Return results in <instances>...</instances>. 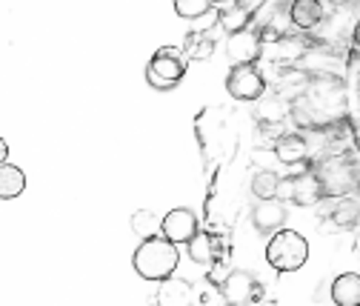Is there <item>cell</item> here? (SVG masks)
I'll list each match as a JSON object with an SVG mask.
<instances>
[{
  "label": "cell",
  "instance_id": "cell-15",
  "mask_svg": "<svg viewBox=\"0 0 360 306\" xmlns=\"http://www.w3.org/2000/svg\"><path fill=\"white\" fill-rule=\"evenodd\" d=\"M212 52H214V34H212V32L195 29V32L186 34V40H184V55H186L189 60H206V58H212Z\"/></svg>",
  "mask_w": 360,
  "mask_h": 306
},
{
  "label": "cell",
  "instance_id": "cell-4",
  "mask_svg": "<svg viewBox=\"0 0 360 306\" xmlns=\"http://www.w3.org/2000/svg\"><path fill=\"white\" fill-rule=\"evenodd\" d=\"M318 178H321V186H323L326 198H343L349 192V186H354V166L335 158V160H326L318 169Z\"/></svg>",
  "mask_w": 360,
  "mask_h": 306
},
{
  "label": "cell",
  "instance_id": "cell-11",
  "mask_svg": "<svg viewBox=\"0 0 360 306\" xmlns=\"http://www.w3.org/2000/svg\"><path fill=\"white\" fill-rule=\"evenodd\" d=\"M158 306H192V283L184 278H166L155 292Z\"/></svg>",
  "mask_w": 360,
  "mask_h": 306
},
{
  "label": "cell",
  "instance_id": "cell-8",
  "mask_svg": "<svg viewBox=\"0 0 360 306\" xmlns=\"http://www.w3.org/2000/svg\"><path fill=\"white\" fill-rule=\"evenodd\" d=\"M186 246H189V257L200 267H214L226 255V246H223V241L214 232H198Z\"/></svg>",
  "mask_w": 360,
  "mask_h": 306
},
{
  "label": "cell",
  "instance_id": "cell-23",
  "mask_svg": "<svg viewBox=\"0 0 360 306\" xmlns=\"http://www.w3.org/2000/svg\"><path fill=\"white\" fill-rule=\"evenodd\" d=\"M352 37H354V43L360 46V20H357V26H354V32H352Z\"/></svg>",
  "mask_w": 360,
  "mask_h": 306
},
{
  "label": "cell",
  "instance_id": "cell-24",
  "mask_svg": "<svg viewBox=\"0 0 360 306\" xmlns=\"http://www.w3.org/2000/svg\"><path fill=\"white\" fill-rule=\"evenodd\" d=\"M354 186H357V192H360V166H354Z\"/></svg>",
  "mask_w": 360,
  "mask_h": 306
},
{
  "label": "cell",
  "instance_id": "cell-25",
  "mask_svg": "<svg viewBox=\"0 0 360 306\" xmlns=\"http://www.w3.org/2000/svg\"><path fill=\"white\" fill-rule=\"evenodd\" d=\"M214 6H226V4H235V0H212Z\"/></svg>",
  "mask_w": 360,
  "mask_h": 306
},
{
  "label": "cell",
  "instance_id": "cell-6",
  "mask_svg": "<svg viewBox=\"0 0 360 306\" xmlns=\"http://www.w3.org/2000/svg\"><path fill=\"white\" fill-rule=\"evenodd\" d=\"M220 295L229 306H249L255 298H257V283H255V275L243 272V269H235L229 272L226 278L220 281Z\"/></svg>",
  "mask_w": 360,
  "mask_h": 306
},
{
  "label": "cell",
  "instance_id": "cell-22",
  "mask_svg": "<svg viewBox=\"0 0 360 306\" xmlns=\"http://www.w3.org/2000/svg\"><path fill=\"white\" fill-rule=\"evenodd\" d=\"M357 217H360V206H357L354 200H340L338 209H332V221H335V227H340V229L357 224Z\"/></svg>",
  "mask_w": 360,
  "mask_h": 306
},
{
  "label": "cell",
  "instance_id": "cell-1",
  "mask_svg": "<svg viewBox=\"0 0 360 306\" xmlns=\"http://www.w3.org/2000/svg\"><path fill=\"white\" fill-rule=\"evenodd\" d=\"M177 260H180L177 243H172L163 235H155V238L141 241V246L134 249L131 264H134V272L143 281H166L177 269Z\"/></svg>",
  "mask_w": 360,
  "mask_h": 306
},
{
  "label": "cell",
  "instance_id": "cell-3",
  "mask_svg": "<svg viewBox=\"0 0 360 306\" xmlns=\"http://www.w3.org/2000/svg\"><path fill=\"white\" fill-rule=\"evenodd\" d=\"M186 75V63L180 58V52L174 46H163L152 55L149 66H146V80L152 89H160V92H169L174 86L184 80Z\"/></svg>",
  "mask_w": 360,
  "mask_h": 306
},
{
  "label": "cell",
  "instance_id": "cell-12",
  "mask_svg": "<svg viewBox=\"0 0 360 306\" xmlns=\"http://www.w3.org/2000/svg\"><path fill=\"white\" fill-rule=\"evenodd\" d=\"M321 198H326V195H323L318 172H306V174H297V178H292V200L295 203L311 206V203H318Z\"/></svg>",
  "mask_w": 360,
  "mask_h": 306
},
{
  "label": "cell",
  "instance_id": "cell-7",
  "mask_svg": "<svg viewBox=\"0 0 360 306\" xmlns=\"http://www.w3.org/2000/svg\"><path fill=\"white\" fill-rule=\"evenodd\" d=\"M163 238H169L172 243H189L195 235H198V217L192 209H172L166 217H163Z\"/></svg>",
  "mask_w": 360,
  "mask_h": 306
},
{
  "label": "cell",
  "instance_id": "cell-13",
  "mask_svg": "<svg viewBox=\"0 0 360 306\" xmlns=\"http://www.w3.org/2000/svg\"><path fill=\"white\" fill-rule=\"evenodd\" d=\"M332 300L338 306H360V275L343 272L332 283Z\"/></svg>",
  "mask_w": 360,
  "mask_h": 306
},
{
  "label": "cell",
  "instance_id": "cell-2",
  "mask_svg": "<svg viewBox=\"0 0 360 306\" xmlns=\"http://www.w3.org/2000/svg\"><path fill=\"white\" fill-rule=\"evenodd\" d=\"M266 260L278 272H297L309 260V243L295 229H278L266 243Z\"/></svg>",
  "mask_w": 360,
  "mask_h": 306
},
{
  "label": "cell",
  "instance_id": "cell-20",
  "mask_svg": "<svg viewBox=\"0 0 360 306\" xmlns=\"http://www.w3.org/2000/svg\"><path fill=\"white\" fill-rule=\"evenodd\" d=\"M275 155L283 160V163H300L306 158V141L297 138V135H286L275 144Z\"/></svg>",
  "mask_w": 360,
  "mask_h": 306
},
{
  "label": "cell",
  "instance_id": "cell-18",
  "mask_svg": "<svg viewBox=\"0 0 360 306\" xmlns=\"http://www.w3.org/2000/svg\"><path fill=\"white\" fill-rule=\"evenodd\" d=\"M131 229L138 232L143 241H146V238H155V235L163 232V217H158V215L149 212V209H141V212L131 215Z\"/></svg>",
  "mask_w": 360,
  "mask_h": 306
},
{
  "label": "cell",
  "instance_id": "cell-19",
  "mask_svg": "<svg viewBox=\"0 0 360 306\" xmlns=\"http://www.w3.org/2000/svg\"><path fill=\"white\" fill-rule=\"evenodd\" d=\"M278 192H281V178H278L275 172L263 169V172H257L255 178H252V195H255L257 200L278 198Z\"/></svg>",
  "mask_w": 360,
  "mask_h": 306
},
{
  "label": "cell",
  "instance_id": "cell-21",
  "mask_svg": "<svg viewBox=\"0 0 360 306\" xmlns=\"http://www.w3.org/2000/svg\"><path fill=\"white\" fill-rule=\"evenodd\" d=\"M212 6H214L212 0H174V12H177V18H184V20H198Z\"/></svg>",
  "mask_w": 360,
  "mask_h": 306
},
{
  "label": "cell",
  "instance_id": "cell-5",
  "mask_svg": "<svg viewBox=\"0 0 360 306\" xmlns=\"http://www.w3.org/2000/svg\"><path fill=\"white\" fill-rule=\"evenodd\" d=\"M226 89H229V95L238 98V101H257V98L263 95V89H266V83H263L260 72L249 63V66H235V69L229 72Z\"/></svg>",
  "mask_w": 360,
  "mask_h": 306
},
{
  "label": "cell",
  "instance_id": "cell-17",
  "mask_svg": "<svg viewBox=\"0 0 360 306\" xmlns=\"http://www.w3.org/2000/svg\"><path fill=\"white\" fill-rule=\"evenodd\" d=\"M23 189H26V174H23V169H18V166H12V163L0 166V198L12 200V198H18Z\"/></svg>",
  "mask_w": 360,
  "mask_h": 306
},
{
  "label": "cell",
  "instance_id": "cell-16",
  "mask_svg": "<svg viewBox=\"0 0 360 306\" xmlns=\"http://www.w3.org/2000/svg\"><path fill=\"white\" fill-rule=\"evenodd\" d=\"M249 20H252V12L243 4H226V6H220V12H217V26H223L229 34L249 29Z\"/></svg>",
  "mask_w": 360,
  "mask_h": 306
},
{
  "label": "cell",
  "instance_id": "cell-10",
  "mask_svg": "<svg viewBox=\"0 0 360 306\" xmlns=\"http://www.w3.org/2000/svg\"><path fill=\"white\" fill-rule=\"evenodd\" d=\"M283 221H286V206L278 198L260 200L257 209L252 212V224L257 232H278V229H283Z\"/></svg>",
  "mask_w": 360,
  "mask_h": 306
},
{
  "label": "cell",
  "instance_id": "cell-14",
  "mask_svg": "<svg viewBox=\"0 0 360 306\" xmlns=\"http://www.w3.org/2000/svg\"><path fill=\"white\" fill-rule=\"evenodd\" d=\"M289 15L297 29H311L323 20V6H321V0H295Z\"/></svg>",
  "mask_w": 360,
  "mask_h": 306
},
{
  "label": "cell",
  "instance_id": "cell-9",
  "mask_svg": "<svg viewBox=\"0 0 360 306\" xmlns=\"http://www.w3.org/2000/svg\"><path fill=\"white\" fill-rule=\"evenodd\" d=\"M226 55L235 66H249L260 58V40L255 32L243 29V32H235L229 34V46H226Z\"/></svg>",
  "mask_w": 360,
  "mask_h": 306
}]
</instances>
